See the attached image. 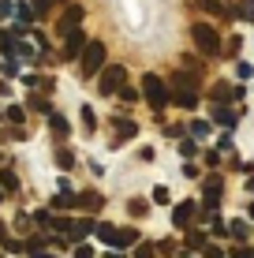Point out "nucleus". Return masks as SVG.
Wrapping results in <instances>:
<instances>
[{"label":"nucleus","mask_w":254,"mask_h":258,"mask_svg":"<svg viewBox=\"0 0 254 258\" xmlns=\"http://www.w3.org/2000/svg\"><path fill=\"white\" fill-rule=\"evenodd\" d=\"M191 38H195V45H198L202 56H217V52H221V34H217L209 23H195L191 26Z\"/></svg>","instance_id":"f257e3e1"},{"label":"nucleus","mask_w":254,"mask_h":258,"mask_svg":"<svg viewBox=\"0 0 254 258\" xmlns=\"http://www.w3.org/2000/svg\"><path fill=\"white\" fill-rule=\"evenodd\" d=\"M172 101L176 105H183V109H195L198 105V94H195V79H183V75H176L172 79Z\"/></svg>","instance_id":"f03ea898"},{"label":"nucleus","mask_w":254,"mask_h":258,"mask_svg":"<svg viewBox=\"0 0 254 258\" xmlns=\"http://www.w3.org/2000/svg\"><path fill=\"white\" fill-rule=\"evenodd\" d=\"M142 90H146L142 97L150 101V109H164V105H168V90H164V83L157 75H146L142 79Z\"/></svg>","instance_id":"7ed1b4c3"},{"label":"nucleus","mask_w":254,"mask_h":258,"mask_svg":"<svg viewBox=\"0 0 254 258\" xmlns=\"http://www.w3.org/2000/svg\"><path fill=\"white\" fill-rule=\"evenodd\" d=\"M124 79H127V68H124V64H109V68H101V94H120Z\"/></svg>","instance_id":"20e7f679"},{"label":"nucleus","mask_w":254,"mask_h":258,"mask_svg":"<svg viewBox=\"0 0 254 258\" xmlns=\"http://www.w3.org/2000/svg\"><path fill=\"white\" fill-rule=\"evenodd\" d=\"M105 68V45L101 41H90V45L82 49V71L86 75H94V71Z\"/></svg>","instance_id":"39448f33"},{"label":"nucleus","mask_w":254,"mask_h":258,"mask_svg":"<svg viewBox=\"0 0 254 258\" xmlns=\"http://www.w3.org/2000/svg\"><path fill=\"white\" fill-rule=\"evenodd\" d=\"M78 23H82V8H78V4H71V8H67V15L56 23V34H60V38H67L71 30H78Z\"/></svg>","instance_id":"423d86ee"},{"label":"nucleus","mask_w":254,"mask_h":258,"mask_svg":"<svg viewBox=\"0 0 254 258\" xmlns=\"http://www.w3.org/2000/svg\"><path fill=\"white\" fill-rule=\"evenodd\" d=\"M82 49H86V41H82V30H71L64 38V60H75V56H82Z\"/></svg>","instance_id":"0eeeda50"},{"label":"nucleus","mask_w":254,"mask_h":258,"mask_svg":"<svg viewBox=\"0 0 254 258\" xmlns=\"http://www.w3.org/2000/svg\"><path fill=\"white\" fill-rule=\"evenodd\" d=\"M195 210H198L195 202H180V206H176V213H172V225H176V228H183L191 217H195Z\"/></svg>","instance_id":"6e6552de"},{"label":"nucleus","mask_w":254,"mask_h":258,"mask_svg":"<svg viewBox=\"0 0 254 258\" xmlns=\"http://www.w3.org/2000/svg\"><path fill=\"white\" fill-rule=\"evenodd\" d=\"M135 239H138L135 228H116V232H112V247H131Z\"/></svg>","instance_id":"1a4fd4ad"},{"label":"nucleus","mask_w":254,"mask_h":258,"mask_svg":"<svg viewBox=\"0 0 254 258\" xmlns=\"http://www.w3.org/2000/svg\"><path fill=\"white\" fill-rule=\"evenodd\" d=\"M135 135H138L135 120H116V139H135Z\"/></svg>","instance_id":"9d476101"},{"label":"nucleus","mask_w":254,"mask_h":258,"mask_svg":"<svg viewBox=\"0 0 254 258\" xmlns=\"http://www.w3.org/2000/svg\"><path fill=\"white\" fill-rule=\"evenodd\" d=\"M75 206H82V210L94 206V210H98V206H101V195H98V191H86V195H78V199H75Z\"/></svg>","instance_id":"9b49d317"},{"label":"nucleus","mask_w":254,"mask_h":258,"mask_svg":"<svg viewBox=\"0 0 254 258\" xmlns=\"http://www.w3.org/2000/svg\"><path fill=\"white\" fill-rule=\"evenodd\" d=\"M213 120H217V123H224V127H232V123H235V112H232V109H224V105H217V109H213Z\"/></svg>","instance_id":"f8f14e48"},{"label":"nucleus","mask_w":254,"mask_h":258,"mask_svg":"<svg viewBox=\"0 0 254 258\" xmlns=\"http://www.w3.org/2000/svg\"><path fill=\"white\" fill-rule=\"evenodd\" d=\"M198 4H202L206 12H209V15H228V8H224L221 0H198Z\"/></svg>","instance_id":"ddd939ff"},{"label":"nucleus","mask_w":254,"mask_h":258,"mask_svg":"<svg viewBox=\"0 0 254 258\" xmlns=\"http://www.w3.org/2000/svg\"><path fill=\"white\" fill-rule=\"evenodd\" d=\"M0 187H4L8 195H12L15 187H19V180H15V172H0Z\"/></svg>","instance_id":"4468645a"},{"label":"nucleus","mask_w":254,"mask_h":258,"mask_svg":"<svg viewBox=\"0 0 254 258\" xmlns=\"http://www.w3.org/2000/svg\"><path fill=\"white\" fill-rule=\"evenodd\" d=\"M206 199H209V202H217V199H221V180H217V176L206 183Z\"/></svg>","instance_id":"2eb2a0df"},{"label":"nucleus","mask_w":254,"mask_h":258,"mask_svg":"<svg viewBox=\"0 0 254 258\" xmlns=\"http://www.w3.org/2000/svg\"><path fill=\"white\" fill-rule=\"evenodd\" d=\"M228 232H232L235 239H247V232H250V228L243 225V221H232V225H228Z\"/></svg>","instance_id":"dca6fc26"},{"label":"nucleus","mask_w":254,"mask_h":258,"mask_svg":"<svg viewBox=\"0 0 254 258\" xmlns=\"http://www.w3.org/2000/svg\"><path fill=\"white\" fill-rule=\"evenodd\" d=\"M23 116H26V112L19 109V105H12V109H8V120H12L15 127H19V123H23Z\"/></svg>","instance_id":"f3484780"},{"label":"nucleus","mask_w":254,"mask_h":258,"mask_svg":"<svg viewBox=\"0 0 254 258\" xmlns=\"http://www.w3.org/2000/svg\"><path fill=\"white\" fill-rule=\"evenodd\" d=\"M228 94H232V86H228V83H217V86H213V97H217V101H224Z\"/></svg>","instance_id":"a211bd4d"},{"label":"nucleus","mask_w":254,"mask_h":258,"mask_svg":"<svg viewBox=\"0 0 254 258\" xmlns=\"http://www.w3.org/2000/svg\"><path fill=\"white\" fill-rule=\"evenodd\" d=\"M56 165H60V168H71V165H75V157L67 154V150H60V154H56Z\"/></svg>","instance_id":"6ab92c4d"},{"label":"nucleus","mask_w":254,"mask_h":258,"mask_svg":"<svg viewBox=\"0 0 254 258\" xmlns=\"http://www.w3.org/2000/svg\"><path fill=\"white\" fill-rule=\"evenodd\" d=\"M0 49H4V52H15V38H12V34H0Z\"/></svg>","instance_id":"aec40b11"},{"label":"nucleus","mask_w":254,"mask_h":258,"mask_svg":"<svg viewBox=\"0 0 254 258\" xmlns=\"http://www.w3.org/2000/svg\"><path fill=\"white\" fill-rule=\"evenodd\" d=\"M202 243H206V236H202V232H191V236H187V247H195V251H198Z\"/></svg>","instance_id":"412c9836"},{"label":"nucleus","mask_w":254,"mask_h":258,"mask_svg":"<svg viewBox=\"0 0 254 258\" xmlns=\"http://www.w3.org/2000/svg\"><path fill=\"white\" fill-rule=\"evenodd\" d=\"M82 120H86V127H90V131L98 127V116H94V109H82Z\"/></svg>","instance_id":"4be33fe9"},{"label":"nucleus","mask_w":254,"mask_h":258,"mask_svg":"<svg viewBox=\"0 0 254 258\" xmlns=\"http://www.w3.org/2000/svg\"><path fill=\"white\" fill-rule=\"evenodd\" d=\"M131 213H135V217H142V213H146V199H135V202H131Z\"/></svg>","instance_id":"5701e85b"},{"label":"nucleus","mask_w":254,"mask_h":258,"mask_svg":"<svg viewBox=\"0 0 254 258\" xmlns=\"http://www.w3.org/2000/svg\"><path fill=\"white\" fill-rule=\"evenodd\" d=\"M112 232H116L112 225H98V236H101V239H109V243H112Z\"/></svg>","instance_id":"b1692460"},{"label":"nucleus","mask_w":254,"mask_h":258,"mask_svg":"<svg viewBox=\"0 0 254 258\" xmlns=\"http://www.w3.org/2000/svg\"><path fill=\"white\" fill-rule=\"evenodd\" d=\"M180 150H183V157H195V154H198V146H195V142H191V139H187V142H183V146H180Z\"/></svg>","instance_id":"393cba45"},{"label":"nucleus","mask_w":254,"mask_h":258,"mask_svg":"<svg viewBox=\"0 0 254 258\" xmlns=\"http://www.w3.org/2000/svg\"><path fill=\"white\" fill-rule=\"evenodd\" d=\"M243 15H247V19H254V0H243Z\"/></svg>","instance_id":"a878e982"},{"label":"nucleus","mask_w":254,"mask_h":258,"mask_svg":"<svg viewBox=\"0 0 254 258\" xmlns=\"http://www.w3.org/2000/svg\"><path fill=\"white\" fill-rule=\"evenodd\" d=\"M150 254H153V247H150V243H142V247H138V258H150Z\"/></svg>","instance_id":"bb28decb"},{"label":"nucleus","mask_w":254,"mask_h":258,"mask_svg":"<svg viewBox=\"0 0 254 258\" xmlns=\"http://www.w3.org/2000/svg\"><path fill=\"white\" fill-rule=\"evenodd\" d=\"M75 258H94V251H90V247H78V251H75Z\"/></svg>","instance_id":"cd10ccee"},{"label":"nucleus","mask_w":254,"mask_h":258,"mask_svg":"<svg viewBox=\"0 0 254 258\" xmlns=\"http://www.w3.org/2000/svg\"><path fill=\"white\" fill-rule=\"evenodd\" d=\"M206 258H224V254L217 251V247H209V251H206Z\"/></svg>","instance_id":"c85d7f7f"},{"label":"nucleus","mask_w":254,"mask_h":258,"mask_svg":"<svg viewBox=\"0 0 254 258\" xmlns=\"http://www.w3.org/2000/svg\"><path fill=\"white\" fill-rule=\"evenodd\" d=\"M250 217H254V202H250Z\"/></svg>","instance_id":"c756f323"},{"label":"nucleus","mask_w":254,"mask_h":258,"mask_svg":"<svg viewBox=\"0 0 254 258\" xmlns=\"http://www.w3.org/2000/svg\"><path fill=\"white\" fill-rule=\"evenodd\" d=\"M0 236H4V225H0Z\"/></svg>","instance_id":"7c9ffc66"},{"label":"nucleus","mask_w":254,"mask_h":258,"mask_svg":"<svg viewBox=\"0 0 254 258\" xmlns=\"http://www.w3.org/2000/svg\"><path fill=\"white\" fill-rule=\"evenodd\" d=\"M250 191H254V180H250Z\"/></svg>","instance_id":"2f4dec72"}]
</instances>
